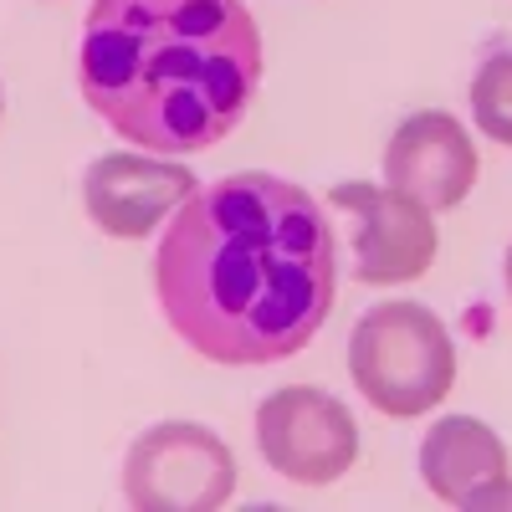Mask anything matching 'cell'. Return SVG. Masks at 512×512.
I'll return each mask as SVG.
<instances>
[{"instance_id":"cell-1","label":"cell","mask_w":512,"mask_h":512,"mask_svg":"<svg viewBox=\"0 0 512 512\" xmlns=\"http://www.w3.org/2000/svg\"><path fill=\"white\" fill-rule=\"evenodd\" d=\"M154 287L200 359L226 369L292 359L318 338L338 292L328 210L277 175L195 190L159 241Z\"/></svg>"},{"instance_id":"cell-2","label":"cell","mask_w":512,"mask_h":512,"mask_svg":"<svg viewBox=\"0 0 512 512\" xmlns=\"http://www.w3.org/2000/svg\"><path fill=\"white\" fill-rule=\"evenodd\" d=\"M77 77L118 139L200 154L246 118L262 31L246 0H93Z\"/></svg>"},{"instance_id":"cell-3","label":"cell","mask_w":512,"mask_h":512,"mask_svg":"<svg viewBox=\"0 0 512 512\" xmlns=\"http://www.w3.org/2000/svg\"><path fill=\"white\" fill-rule=\"evenodd\" d=\"M349 369L359 395L379 415H425L456 384V349L446 323L420 303H379L359 318L349 338Z\"/></svg>"},{"instance_id":"cell-4","label":"cell","mask_w":512,"mask_h":512,"mask_svg":"<svg viewBox=\"0 0 512 512\" xmlns=\"http://www.w3.org/2000/svg\"><path fill=\"white\" fill-rule=\"evenodd\" d=\"M236 492L231 446L195 420L144 431L123 461V497L139 512H216Z\"/></svg>"},{"instance_id":"cell-5","label":"cell","mask_w":512,"mask_h":512,"mask_svg":"<svg viewBox=\"0 0 512 512\" xmlns=\"http://www.w3.org/2000/svg\"><path fill=\"white\" fill-rule=\"evenodd\" d=\"M256 446L287 482L328 487L354 466L359 425L344 410V400L313 390V384H287L256 410Z\"/></svg>"},{"instance_id":"cell-6","label":"cell","mask_w":512,"mask_h":512,"mask_svg":"<svg viewBox=\"0 0 512 512\" xmlns=\"http://www.w3.org/2000/svg\"><path fill=\"white\" fill-rule=\"evenodd\" d=\"M359 221L354 231V277L364 287H400L431 272L436 262V221L420 200L400 190H379L369 180H344L328 195Z\"/></svg>"},{"instance_id":"cell-7","label":"cell","mask_w":512,"mask_h":512,"mask_svg":"<svg viewBox=\"0 0 512 512\" xmlns=\"http://www.w3.org/2000/svg\"><path fill=\"white\" fill-rule=\"evenodd\" d=\"M384 175L390 190L420 200L425 210H456L477 185V149L451 113L425 108L395 128L384 149Z\"/></svg>"},{"instance_id":"cell-8","label":"cell","mask_w":512,"mask_h":512,"mask_svg":"<svg viewBox=\"0 0 512 512\" xmlns=\"http://www.w3.org/2000/svg\"><path fill=\"white\" fill-rule=\"evenodd\" d=\"M190 195H195V175L185 164H154L134 154H103L82 180L93 226L113 241H144Z\"/></svg>"},{"instance_id":"cell-9","label":"cell","mask_w":512,"mask_h":512,"mask_svg":"<svg viewBox=\"0 0 512 512\" xmlns=\"http://www.w3.org/2000/svg\"><path fill=\"white\" fill-rule=\"evenodd\" d=\"M420 477L446 507H502L512 502L507 446L472 415L436 420L420 441Z\"/></svg>"},{"instance_id":"cell-10","label":"cell","mask_w":512,"mask_h":512,"mask_svg":"<svg viewBox=\"0 0 512 512\" xmlns=\"http://www.w3.org/2000/svg\"><path fill=\"white\" fill-rule=\"evenodd\" d=\"M472 113L492 144L512 149V52H497L482 62L472 82Z\"/></svg>"},{"instance_id":"cell-11","label":"cell","mask_w":512,"mask_h":512,"mask_svg":"<svg viewBox=\"0 0 512 512\" xmlns=\"http://www.w3.org/2000/svg\"><path fill=\"white\" fill-rule=\"evenodd\" d=\"M507 297H512V246H507Z\"/></svg>"},{"instance_id":"cell-12","label":"cell","mask_w":512,"mask_h":512,"mask_svg":"<svg viewBox=\"0 0 512 512\" xmlns=\"http://www.w3.org/2000/svg\"><path fill=\"white\" fill-rule=\"evenodd\" d=\"M0 108H6V98H0Z\"/></svg>"}]
</instances>
